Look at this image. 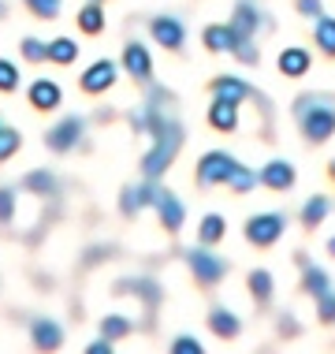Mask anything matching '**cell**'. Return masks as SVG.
<instances>
[{
	"instance_id": "cell-1",
	"label": "cell",
	"mask_w": 335,
	"mask_h": 354,
	"mask_svg": "<svg viewBox=\"0 0 335 354\" xmlns=\"http://www.w3.org/2000/svg\"><path fill=\"white\" fill-rule=\"evenodd\" d=\"M149 138H153V146H149L146 157H142V176L157 179L175 165L179 149H183V123L160 109L157 120H153V127H149Z\"/></svg>"
},
{
	"instance_id": "cell-2",
	"label": "cell",
	"mask_w": 335,
	"mask_h": 354,
	"mask_svg": "<svg viewBox=\"0 0 335 354\" xmlns=\"http://www.w3.org/2000/svg\"><path fill=\"white\" fill-rule=\"evenodd\" d=\"M294 123H298L305 142L324 146L335 135V97L332 93H298V101H294Z\"/></svg>"
},
{
	"instance_id": "cell-3",
	"label": "cell",
	"mask_w": 335,
	"mask_h": 354,
	"mask_svg": "<svg viewBox=\"0 0 335 354\" xmlns=\"http://www.w3.org/2000/svg\"><path fill=\"white\" fill-rule=\"evenodd\" d=\"M238 160L231 157V153H224V149H213V153H205V157L198 160V168H194V179H198V187H231V179L238 176Z\"/></svg>"
},
{
	"instance_id": "cell-4",
	"label": "cell",
	"mask_w": 335,
	"mask_h": 354,
	"mask_svg": "<svg viewBox=\"0 0 335 354\" xmlns=\"http://www.w3.org/2000/svg\"><path fill=\"white\" fill-rule=\"evenodd\" d=\"M186 265H190V272H194V280L201 287H213V283H220L227 276V261H224V257H216L209 246H190V250H186Z\"/></svg>"
},
{
	"instance_id": "cell-5",
	"label": "cell",
	"mask_w": 335,
	"mask_h": 354,
	"mask_svg": "<svg viewBox=\"0 0 335 354\" xmlns=\"http://www.w3.org/2000/svg\"><path fill=\"white\" fill-rule=\"evenodd\" d=\"M283 232H287V216L283 213H253L250 220H246V239H250L253 246H261V250L280 243Z\"/></svg>"
},
{
	"instance_id": "cell-6",
	"label": "cell",
	"mask_w": 335,
	"mask_h": 354,
	"mask_svg": "<svg viewBox=\"0 0 335 354\" xmlns=\"http://www.w3.org/2000/svg\"><path fill=\"white\" fill-rule=\"evenodd\" d=\"M82 135H86V120L82 116H67V120L56 123V127L45 131V146H49L52 153H71L82 142Z\"/></svg>"
},
{
	"instance_id": "cell-7",
	"label": "cell",
	"mask_w": 335,
	"mask_h": 354,
	"mask_svg": "<svg viewBox=\"0 0 335 354\" xmlns=\"http://www.w3.org/2000/svg\"><path fill=\"white\" fill-rule=\"evenodd\" d=\"M149 37H157V45H164L168 53H179L186 41V26L179 15H153L149 19Z\"/></svg>"
},
{
	"instance_id": "cell-8",
	"label": "cell",
	"mask_w": 335,
	"mask_h": 354,
	"mask_svg": "<svg viewBox=\"0 0 335 354\" xmlns=\"http://www.w3.org/2000/svg\"><path fill=\"white\" fill-rule=\"evenodd\" d=\"M209 90H213V97H227V101H235V104L250 97V101L261 104L265 112H272V109H268V101H265L261 93L253 90L250 82H242V79H238V75H220V79H213V86H209Z\"/></svg>"
},
{
	"instance_id": "cell-9",
	"label": "cell",
	"mask_w": 335,
	"mask_h": 354,
	"mask_svg": "<svg viewBox=\"0 0 335 354\" xmlns=\"http://www.w3.org/2000/svg\"><path fill=\"white\" fill-rule=\"evenodd\" d=\"M153 209L160 213V227H164V232H171V235H175L179 227H183V220H186V209H183V202H179V198L171 194L168 187H157V198H153Z\"/></svg>"
},
{
	"instance_id": "cell-10",
	"label": "cell",
	"mask_w": 335,
	"mask_h": 354,
	"mask_svg": "<svg viewBox=\"0 0 335 354\" xmlns=\"http://www.w3.org/2000/svg\"><path fill=\"white\" fill-rule=\"evenodd\" d=\"M123 68H127V75L134 82L149 86L153 82V56L142 41H127L123 45Z\"/></svg>"
},
{
	"instance_id": "cell-11",
	"label": "cell",
	"mask_w": 335,
	"mask_h": 354,
	"mask_svg": "<svg viewBox=\"0 0 335 354\" xmlns=\"http://www.w3.org/2000/svg\"><path fill=\"white\" fill-rule=\"evenodd\" d=\"M116 75H119V68L112 60H93L90 68L82 71L79 86H82V93H108L112 86H116Z\"/></svg>"
},
{
	"instance_id": "cell-12",
	"label": "cell",
	"mask_w": 335,
	"mask_h": 354,
	"mask_svg": "<svg viewBox=\"0 0 335 354\" xmlns=\"http://www.w3.org/2000/svg\"><path fill=\"white\" fill-rule=\"evenodd\" d=\"M153 198H157V183H153V179L123 187V194H119V213H123V216H138L142 209L153 205Z\"/></svg>"
},
{
	"instance_id": "cell-13",
	"label": "cell",
	"mask_w": 335,
	"mask_h": 354,
	"mask_svg": "<svg viewBox=\"0 0 335 354\" xmlns=\"http://www.w3.org/2000/svg\"><path fill=\"white\" fill-rule=\"evenodd\" d=\"M231 26L238 34H246V37H257V30L261 26H272V19H268L261 8L253 4V0H238L235 4V15H231Z\"/></svg>"
},
{
	"instance_id": "cell-14",
	"label": "cell",
	"mask_w": 335,
	"mask_h": 354,
	"mask_svg": "<svg viewBox=\"0 0 335 354\" xmlns=\"http://www.w3.org/2000/svg\"><path fill=\"white\" fill-rule=\"evenodd\" d=\"M294 179H298V171H294L291 160H268V165L257 171V183L268 187V190H291L294 187Z\"/></svg>"
},
{
	"instance_id": "cell-15",
	"label": "cell",
	"mask_w": 335,
	"mask_h": 354,
	"mask_svg": "<svg viewBox=\"0 0 335 354\" xmlns=\"http://www.w3.org/2000/svg\"><path fill=\"white\" fill-rule=\"evenodd\" d=\"M30 339L37 351H60L64 347V324L52 317H37L30 324Z\"/></svg>"
},
{
	"instance_id": "cell-16",
	"label": "cell",
	"mask_w": 335,
	"mask_h": 354,
	"mask_svg": "<svg viewBox=\"0 0 335 354\" xmlns=\"http://www.w3.org/2000/svg\"><path fill=\"white\" fill-rule=\"evenodd\" d=\"M209 127L220 131V135L238 131V104L227 97H213V104H209Z\"/></svg>"
},
{
	"instance_id": "cell-17",
	"label": "cell",
	"mask_w": 335,
	"mask_h": 354,
	"mask_svg": "<svg viewBox=\"0 0 335 354\" xmlns=\"http://www.w3.org/2000/svg\"><path fill=\"white\" fill-rule=\"evenodd\" d=\"M60 101H64V90H60V82H49V79H37L30 86V104L37 112H52V109H60Z\"/></svg>"
},
{
	"instance_id": "cell-18",
	"label": "cell",
	"mask_w": 335,
	"mask_h": 354,
	"mask_svg": "<svg viewBox=\"0 0 335 354\" xmlns=\"http://www.w3.org/2000/svg\"><path fill=\"white\" fill-rule=\"evenodd\" d=\"M209 332L220 339H235L238 332H242V321H238L227 306H213V310H209Z\"/></svg>"
},
{
	"instance_id": "cell-19",
	"label": "cell",
	"mask_w": 335,
	"mask_h": 354,
	"mask_svg": "<svg viewBox=\"0 0 335 354\" xmlns=\"http://www.w3.org/2000/svg\"><path fill=\"white\" fill-rule=\"evenodd\" d=\"M332 209H335V205H332V198H328V194H313L309 202L302 205V224L313 232V227H320L324 220H328Z\"/></svg>"
},
{
	"instance_id": "cell-20",
	"label": "cell",
	"mask_w": 335,
	"mask_h": 354,
	"mask_svg": "<svg viewBox=\"0 0 335 354\" xmlns=\"http://www.w3.org/2000/svg\"><path fill=\"white\" fill-rule=\"evenodd\" d=\"M205 49L209 53H231V45H235V30H231V23H213V26H205Z\"/></svg>"
},
{
	"instance_id": "cell-21",
	"label": "cell",
	"mask_w": 335,
	"mask_h": 354,
	"mask_svg": "<svg viewBox=\"0 0 335 354\" xmlns=\"http://www.w3.org/2000/svg\"><path fill=\"white\" fill-rule=\"evenodd\" d=\"M246 291L253 295L257 306H268V302H272V291H276L272 272H268V269H253L250 276H246Z\"/></svg>"
},
{
	"instance_id": "cell-22",
	"label": "cell",
	"mask_w": 335,
	"mask_h": 354,
	"mask_svg": "<svg viewBox=\"0 0 335 354\" xmlns=\"http://www.w3.org/2000/svg\"><path fill=\"white\" fill-rule=\"evenodd\" d=\"M302 287H305V295H324V291H332V276L320 269V265H309V261H302Z\"/></svg>"
},
{
	"instance_id": "cell-23",
	"label": "cell",
	"mask_w": 335,
	"mask_h": 354,
	"mask_svg": "<svg viewBox=\"0 0 335 354\" xmlns=\"http://www.w3.org/2000/svg\"><path fill=\"white\" fill-rule=\"evenodd\" d=\"M119 291H131V295H138V299L146 302L149 310L160 302V287H157V280H149V276H138V280H119Z\"/></svg>"
},
{
	"instance_id": "cell-24",
	"label": "cell",
	"mask_w": 335,
	"mask_h": 354,
	"mask_svg": "<svg viewBox=\"0 0 335 354\" xmlns=\"http://www.w3.org/2000/svg\"><path fill=\"white\" fill-rule=\"evenodd\" d=\"M104 23H108V19H104V8H101V0H90V4L86 8H79V30L82 34H101L104 30Z\"/></svg>"
},
{
	"instance_id": "cell-25",
	"label": "cell",
	"mask_w": 335,
	"mask_h": 354,
	"mask_svg": "<svg viewBox=\"0 0 335 354\" xmlns=\"http://www.w3.org/2000/svg\"><path fill=\"white\" fill-rule=\"evenodd\" d=\"M280 71L287 75V79H298V75H305V71H309V53L294 49V45H291V49H283L280 53Z\"/></svg>"
},
{
	"instance_id": "cell-26",
	"label": "cell",
	"mask_w": 335,
	"mask_h": 354,
	"mask_svg": "<svg viewBox=\"0 0 335 354\" xmlns=\"http://www.w3.org/2000/svg\"><path fill=\"white\" fill-rule=\"evenodd\" d=\"M224 235H227V220L220 213H209L205 220H201V227H198V243L201 246H216Z\"/></svg>"
},
{
	"instance_id": "cell-27",
	"label": "cell",
	"mask_w": 335,
	"mask_h": 354,
	"mask_svg": "<svg viewBox=\"0 0 335 354\" xmlns=\"http://www.w3.org/2000/svg\"><path fill=\"white\" fill-rule=\"evenodd\" d=\"M49 60L60 64V68L79 60V45H75V37H52L49 41Z\"/></svg>"
},
{
	"instance_id": "cell-28",
	"label": "cell",
	"mask_w": 335,
	"mask_h": 354,
	"mask_svg": "<svg viewBox=\"0 0 335 354\" xmlns=\"http://www.w3.org/2000/svg\"><path fill=\"white\" fill-rule=\"evenodd\" d=\"M313 41H317V49L324 56H335V19L320 15L317 26H313Z\"/></svg>"
},
{
	"instance_id": "cell-29",
	"label": "cell",
	"mask_w": 335,
	"mask_h": 354,
	"mask_svg": "<svg viewBox=\"0 0 335 354\" xmlns=\"http://www.w3.org/2000/svg\"><path fill=\"white\" fill-rule=\"evenodd\" d=\"M23 187L30 190V194H56V176L52 171H45V168H37V171H30V176L23 179Z\"/></svg>"
},
{
	"instance_id": "cell-30",
	"label": "cell",
	"mask_w": 335,
	"mask_h": 354,
	"mask_svg": "<svg viewBox=\"0 0 335 354\" xmlns=\"http://www.w3.org/2000/svg\"><path fill=\"white\" fill-rule=\"evenodd\" d=\"M131 328L134 324L127 317H119V313H108V317H101V336H108L112 343L123 339V336H131Z\"/></svg>"
},
{
	"instance_id": "cell-31",
	"label": "cell",
	"mask_w": 335,
	"mask_h": 354,
	"mask_svg": "<svg viewBox=\"0 0 335 354\" xmlns=\"http://www.w3.org/2000/svg\"><path fill=\"white\" fill-rule=\"evenodd\" d=\"M19 146H23V135H19L15 127H0V160H8V157H15L19 153Z\"/></svg>"
},
{
	"instance_id": "cell-32",
	"label": "cell",
	"mask_w": 335,
	"mask_h": 354,
	"mask_svg": "<svg viewBox=\"0 0 335 354\" xmlns=\"http://www.w3.org/2000/svg\"><path fill=\"white\" fill-rule=\"evenodd\" d=\"M23 60H30V64L49 60V45H45L41 37H23Z\"/></svg>"
},
{
	"instance_id": "cell-33",
	"label": "cell",
	"mask_w": 335,
	"mask_h": 354,
	"mask_svg": "<svg viewBox=\"0 0 335 354\" xmlns=\"http://www.w3.org/2000/svg\"><path fill=\"white\" fill-rule=\"evenodd\" d=\"M23 4L30 8L37 19H56V15H60V4H64V0H23Z\"/></svg>"
},
{
	"instance_id": "cell-34",
	"label": "cell",
	"mask_w": 335,
	"mask_h": 354,
	"mask_svg": "<svg viewBox=\"0 0 335 354\" xmlns=\"http://www.w3.org/2000/svg\"><path fill=\"white\" fill-rule=\"evenodd\" d=\"M317 321L320 324H335V291L317 295Z\"/></svg>"
},
{
	"instance_id": "cell-35",
	"label": "cell",
	"mask_w": 335,
	"mask_h": 354,
	"mask_svg": "<svg viewBox=\"0 0 335 354\" xmlns=\"http://www.w3.org/2000/svg\"><path fill=\"white\" fill-rule=\"evenodd\" d=\"M19 90V68L12 60H0V93H12Z\"/></svg>"
},
{
	"instance_id": "cell-36",
	"label": "cell",
	"mask_w": 335,
	"mask_h": 354,
	"mask_svg": "<svg viewBox=\"0 0 335 354\" xmlns=\"http://www.w3.org/2000/svg\"><path fill=\"white\" fill-rule=\"evenodd\" d=\"M15 190L12 187H0V224H8V220L15 216Z\"/></svg>"
},
{
	"instance_id": "cell-37",
	"label": "cell",
	"mask_w": 335,
	"mask_h": 354,
	"mask_svg": "<svg viewBox=\"0 0 335 354\" xmlns=\"http://www.w3.org/2000/svg\"><path fill=\"white\" fill-rule=\"evenodd\" d=\"M298 15H305V19H320L324 15V0H298Z\"/></svg>"
},
{
	"instance_id": "cell-38",
	"label": "cell",
	"mask_w": 335,
	"mask_h": 354,
	"mask_svg": "<svg viewBox=\"0 0 335 354\" xmlns=\"http://www.w3.org/2000/svg\"><path fill=\"white\" fill-rule=\"evenodd\" d=\"M171 351L175 354H201V343L194 336H179L175 343H171Z\"/></svg>"
},
{
	"instance_id": "cell-39",
	"label": "cell",
	"mask_w": 335,
	"mask_h": 354,
	"mask_svg": "<svg viewBox=\"0 0 335 354\" xmlns=\"http://www.w3.org/2000/svg\"><path fill=\"white\" fill-rule=\"evenodd\" d=\"M298 317H294V313H283L280 317V336H298Z\"/></svg>"
},
{
	"instance_id": "cell-40",
	"label": "cell",
	"mask_w": 335,
	"mask_h": 354,
	"mask_svg": "<svg viewBox=\"0 0 335 354\" xmlns=\"http://www.w3.org/2000/svg\"><path fill=\"white\" fill-rule=\"evenodd\" d=\"M86 351H90V354H108V351H112V339L104 336V339H97V343H90Z\"/></svg>"
},
{
	"instance_id": "cell-41",
	"label": "cell",
	"mask_w": 335,
	"mask_h": 354,
	"mask_svg": "<svg viewBox=\"0 0 335 354\" xmlns=\"http://www.w3.org/2000/svg\"><path fill=\"white\" fill-rule=\"evenodd\" d=\"M328 254H332V257H335V235H332V239H328Z\"/></svg>"
},
{
	"instance_id": "cell-42",
	"label": "cell",
	"mask_w": 335,
	"mask_h": 354,
	"mask_svg": "<svg viewBox=\"0 0 335 354\" xmlns=\"http://www.w3.org/2000/svg\"><path fill=\"white\" fill-rule=\"evenodd\" d=\"M4 12H8V8H4V0H0V19H4Z\"/></svg>"
},
{
	"instance_id": "cell-43",
	"label": "cell",
	"mask_w": 335,
	"mask_h": 354,
	"mask_svg": "<svg viewBox=\"0 0 335 354\" xmlns=\"http://www.w3.org/2000/svg\"><path fill=\"white\" fill-rule=\"evenodd\" d=\"M328 171H332V179H335V160H332V168H328Z\"/></svg>"
},
{
	"instance_id": "cell-44",
	"label": "cell",
	"mask_w": 335,
	"mask_h": 354,
	"mask_svg": "<svg viewBox=\"0 0 335 354\" xmlns=\"http://www.w3.org/2000/svg\"><path fill=\"white\" fill-rule=\"evenodd\" d=\"M0 127H4V116H0Z\"/></svg>"
}]
</instances>
